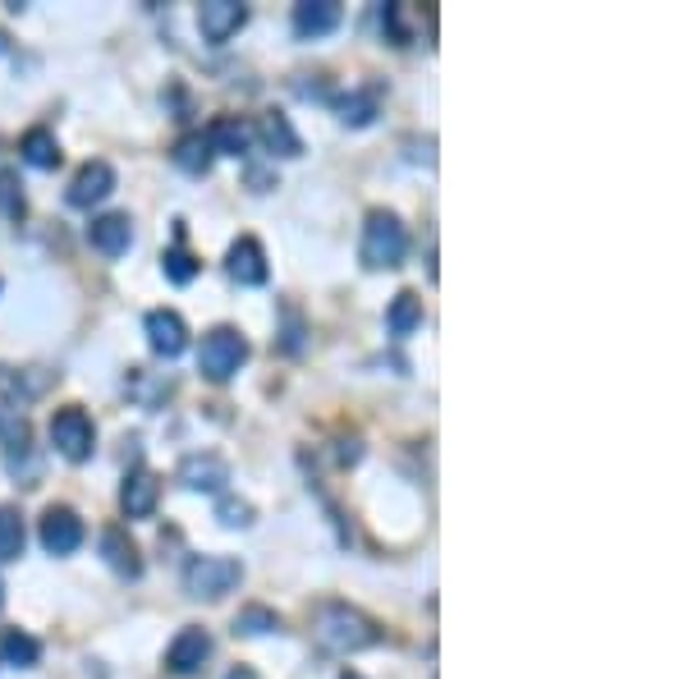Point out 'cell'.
<instances>
[{
	"instance_id": "cb8c5ba5",
	"label": "cell",
	"mask_w": 688,
	"mask_h": 679,
	"mask_svg": "<svg viewBox=\"0 0 688 679\" xmlns=\"http://www.w3.org/2000/svg\"><path fill=\"white\" fill-rule=\"evenodd\" d=\"M0 656H5L10 666H37L41 643L33 639V633H24V629H5V633H0Z\"/></svg>"
},
{
	"instance_id": "7a4b0ae2",
	"label": "cell",
	"mask_w": 688,
	"mask_h": 679,
	"mask_svg": "<svg viewBox=\"0 0 688 679\" xmlns=\"http://www.w3.org/2000/svg\"><path fill=\"white\" fill-rule=\"evenodd\" d=\"M405 253H409V230H405V221H399L395 211L376 207V211L367 216V226H363V262H367L372 271H390V267H399V262H405Z\"/></svg>"
},
{
	"instance_id": "30bf717a",
	"label": "cell",
	"mask_w": 688,
	"mask_h": 679,
	"mask_svg": "<svg viewBox=\"0 0 688 679\" xmlns=\"http://www.w3.org/2000/svg\"><path fill=\"white\" fill-rule=\"evenodd\" d=\"M180 482L189 492H226V482H230V464L220 454H184V464H180Z\"/></svg>"
},
{
	"instance_id": "484cf974",
	"label": "cell",
	"mask_w": 688,
	"mask_h": 679,
	"mask_svg": "<svg viewBox=\"0 0 688 679\" xmlns=\"http://www.w3.org/2000/svg\"><path fill=\"white\" fill-rule=\"evenodd\" d=\"M0 216H5V221H24V216H28L24 184H19L14 170H0Z\"/></svg>"
},
{
	"instance_id": "8fae6325",
	"label": "cell",
	"mask_w": 688,
	"mask_h": 679,
	"mask_svg": "<svg viewBox=\"0 0 688 679\" xmlns=\"http://www.w3.org/2000/svg\"><path fill=\"white\" fill-rule=\"evenodd\" d=\"M110 193H116V170H110V161H87L70 180V207H93V203L110 198Z\"/></svg>"
},
{
	"instance_id": "6da1fadb",
	"label": "cell",
	"mask_w": 688,
	"mask_h": 679,
	"mask_svg": "<svg viewBox=\"0 0 688 679\" xmlns=\"http://www.w3.org/2000/svg\"><path fill=\"white\" fill-rule=\"evenodd\" d=\"M313 633H317V643L326 652H363L372 647L376 639H382V629H376L359 606H345V602H326L317 610V620H313Z\"/></svg>"
},
{
	"instance_id": "277c9868",
	"label": "cell",
	"mask_w": 688,
	"mask_h": 679,
	"mask_svg": "<svg viewBox=\"0 0 688 679\" xmlns=\"http://www.w3.org/2000/svg\"><path fill=\"white\" fill-rule=\"evenodd\" d=\"M243 363H249V340H243L234 326H216V331L203 336V349H197V372H203L207 381H230Z\"/></svg>"
},
{
	"instance_id": "4316f807",
	"label": "cell",
	"mask_w": 688,
	"mask_h": 679,
	"mask_svg": "<svg viewBox=\"0 0 688 679\" xmlns=\"http://www.w3.org/2000/svg\"><path fill=\"white\" fill-rule=\"evenodd\" d=\"M340 120L353 124V129L372 124V120H376V87H372V93H349V97H340Z\"/></svg>"
},
{
	"instance_id": "4fadbf2b",
	"label": "cell",
	"mask_w": 688,
	"mask_h": 679,
	"mask_svg": "<svg viewBox=\"0 0 688 679\" xmlns=\"http://www.w3.org/2000/svg\"><path fill=\"white\" fill-rule=\"evenodd\" d=\"M340 19H345V10L336 5V0H303V5H294V33L303 41H313V37L336 33Z\"/></svg>"
},
{
	"instance_id": "d6a6232c",
	"label": "cell",
	"mask_w": 688,
	"mask_h": 679,
	"mask_svg": "<svg viewBox=\"0 0 688 679\" xmlns=\"http://www.w3.org/2000/svg\"><path fill=\"white\" fill-rule=\"evenodd\" d=\"M345 679H359V675H345Z\"/></svg>"
},
{
	"instance_id": "9a60e30c",
	"label": "cell",
	"mask_w": 688,
	"mask_h": 679,
	"mask_svg": "<svg viewBox=\"0 0 688 679\" xmlns=\"http://www.w3.org/2000/svg\"><path fill=\"white\" fill-rule=\"evenodd\" d=\"M157 496H161V482L157 473H147V469H133L124 477V492H120V506L129 519H147L152 510H157Z\"/></svg>"
},
{
	"instance_id": "3957f363",
	"label": "cell",
	"mask_w": 688,
	"mask_h": 679,
	"mask_svg": "<svg viewBox=\"0 0 688 679\" xmlns=\"http://www.w3.org/2000/svg\"><path fill=\"white\" fill-rule=\"evenodd\" d=\"M239 579H243V565L234 556H193L184 565V593L197 602H216L234 593Z\"/></svg>"
},
{
	"instance_id": "f1b7e54d",
	"label": "cell",
	"mask_w": 688,
	"mask_h": 679,
	"mask_svg": "<svg viewBox=\"0 0 688 679\" xmlns=\"http://www.w3.org/2000/svg\"><path fill=\"white\" fill-rule=\"evenodd\" d=\"M216 519L226 523V529H249V523H253V506H249V500L226 496V500L216 506Z\"/></svg>"
},
{
	"instance_id": "5b68a950",
	"label": "cell",
	"mask_w": 688,
	"mask_h": 679,
	"mask_svg": "<svg viewBox=\"0 0 688 679\" xmlns=\"http://www.w3.org/2000/svg\"><path fill=\"white\" fill-rule=\"evenodd\" d=\"M51 446L70 459V464H83V459H93V450H97V427H93V419L79 409V404H70V409H60L56 419H51Z\"/></svg>"
},
{
	"instance_id": "603a6c76",
	"label": "cell",
	"mask_w": 688,
	"mask_h": 679,
	"mask_svg": "<svg viewBox=\"0 0 688 679\" xmlns=\"http://www.w3.org/2000/svg\"><path fill=\"white\" fill-rule=\"evenodd\" d=\"M24 514H19L14 506H0V560H19L24 556Z\"/></svg>"
},
{
	"instance_id": "7402d4cb",
	"label": "cell",
	"mask_w": 688,
	"mask_h": 679,
	"mask_svg": "<svg viewBox=\"0 0 688 679\" xmlns=\"http://www.w3.org/2000/svg\"><path fill=\"white\" fill-rule=\"evenodd\" d=\"M212 143H207V134H184L180 143H174V166L180 170H189V174H207L212 170Z\"/></svg>"
},
{
	"instance_id": "5bb4252c",
	"label": "cell",
	"mask_w": 688,
	"mask_h": 679,
	"mask_svg": "<svg viewBox=\"0 0 688 679\" xmlns=\"http://www.w3.org/2000/svg\"><path fill=\"white\" fill-rule=\"evenodd\" d=\"M87 244H93L97 253H106V257H120L133 244V221H129V216H120V211L97 216V221L87 226Z\"/></svg>"
},
{
	"instance_id": "ac0fdd59",
	"label": "cell",
	"mask_w": 688,
	"mask_h": 679,
	"mask_svg": "<svg viewBox=\"0 0 688 679\" xmlns=\"http://www.w3.org/2000/svg\"><path fill=\"white\" fill-rule=\"evenodd\" d=\"M207 143H212V151H220V157H243V151L253 147V129L234 116H220L207 129Z\"/></svg>"
},
{
	"instance_id": "4dcf8cb0",
	"label": "cell",
	"mask_w": 688,
	"mask_h": 679,
	"mask_svg": "<svg viewBox=\"0 0 688 679\" xmlns=\"http://www.w3.org/2000/svg\"><path fill=\"white\" fill-rule=\"evenodd\" d=\"M10 51V41H5V33H0V56H5Z\"/></svg>"
},
{
	"instance_id": "d4e9b609",
	"label": "cell",
	"mask_w": 688,
	"mask_h": 679,
	"mask_svg": "<svg viewBox=\"0 0 688 679\" xmlns=\"http://www.w3.org/2000/svg\"><path fill=\"white\" fill-rule=\"evenodd\" d=\"M280 629V616L271 606H243L239 616H234V633H243V639H257V633H276Z\"/></svg>"
},
{
	"instance_id": "1f68e13d",
	"label": "cell",
	"mask_w": 688,
	"mask_h": 679,
	"mask_svg": "<svg viewBox=\"0 0 688 679\" xmlns=\"http://www.w3.org/2000/svg\"><path fill=\"white\" fill-rule=\"evenodd\" d=\"M0 606H5V587H0Z\"/></svg>"
},
{
	"instance_id": "d6986e66",
	"label": "cell",
	"mask_w": 688,
	"mask_h": 679,
	"mask_svg": "<svg viewBox=\"0 0 688 679\" xmlns=\"http://www.w3.org/2000/svg\"><path fill=\"white\" fill-rule=\"evenodd\" d=\"M257 138L266 143V151H276V157H299V151H303V143H299V134H294V124L285 120L280 111L262 116V124H257Z\"/></svg>"
},
{
	"instance_id": "8992f818",
	"label": "cell",
	"mask_w": 688,
	"mask_h": 679,
	"mask_svg": "<svg viewBox=\"0 0 688 679\" xmlns=\"http://www.w3.org/2000/svg\"><path fill=\"white\" fill-rule=\"evenodd\" d=\"M41 546H47L51 556H74L83 546V519L70 506H51L41 514Z\"/></svg>"
},
{
	"instance_id": "f546056e",
	"label": "cell",
	"mask_w": 688,
	"mask_h": 679,
	"mask_svg": "<svg viewBox=\"0 0 688 679\" xmlns=\"http://www.w3.org/2000/svg\"><path fill=\"white\" fill-rule=\"evenodd\" d=\"M226 679H257V670H249V666H234Z\"/></svg>"
},
{
	"instance_id": "9c48e42d",
	"label": "cell",
	"mask_w": 688,
	"mask_h": 679,
	"mask_svg": "<svg viewBox=\"0 0 688 679\" xmlns=\"http://www.w3.org/2000/svg\"><path fill=\"white\" fill-rule=\"evenodd\" d=\"M147 340H152V349H157L161 359H180L184 349H189V326H184L180 313L152 308L147 313Z\"/></svg>"
},
{
	"instance_id": "ffe728a7",
	"label": "cell",
	"mask_w": 688,
	"mask_h": 679,
	"mask_svg": "<svg viewBox=\"0 0 688 679\" xmlns=\"http://www.w3.org/2000/svg\"><path fill=\"white\" fill-rule=\"evenodd\" d=\"M386 326H390V336H413L418 326H423V299H418L413 290H399L390 299V308H386Z\"/></svg>"
},
{
	"instance_id": "ba28073f",
	"label": "cell",
	"mask_w": 688,
	"mask_h": 679,
	"mask_svg": "<svg viewBox=\"0 0 688 679\" xmlns=\"http://www.w3.org/2000/svg\"><path fill=\"white\" fill-rule=\"evenodd\" d=\"M207 656H212V633L197 629V625H189V629H180V639L170 643L166 666H170L174 675H197V670L207 666Z\"/></svg>"
},
{
	"instance_id": "e0dca14e",
	"label": "cell",
	"mask_w": 688,
	"mask_h": 679,
	"mask_svg": "<svg viewBox=\"0 0 688 679\" xmlns=\"http://www.w3.org/2000/svg\"><path fill=\"white\" fill-rule=\"evenodd\" d=\"M226 267L239 284H266V253H262L257 239H239L226 257Z\"/></svg>"
},
{
	"instance_id": "7c38bea8",
	"label": "cell",
	"mask_w": 688,
	"mask_h": 679,
	"mask_svg": "<svg viewBox=\"0 0 688 679\" xmlns=\"http://www.w3.org/2000/svg\"><path fill=\"white\" fill-rule=\"evenodd\" d=\"M5 469H10L14 482H24V487H37V482H41V459H37V446H33V432H28L24 423L10 432Z\"/></svg>"
},
{
	"instance_id": "44dd1931",
	"label": "cell",
	"mask_w": 688,
	"mask_h": 679,
	"mask_svg": "<svg viewBox=\"0 0 688 679\" xmlns=\"http://www.w3.org/2000/svg\"><path fill=\"white\" fill-rule=\"evenodd\" d=\"M19 151H24V161L37 166V170H56L60 166V143L51 129H28L24 143H19Z\"/></svg>"
},
{
	"instance_id": "52a82bcc",
	"label": "cell",
	"mask_w": 688,
	"mask_h": 679,
	"mask_svg": "<svg viewBox=\"0 0 688 679\" xmlns=\"http://www.w3.org/2000/svg\"><path fill=\"white\" fill-rule=\"evenodd\" d=\"M243 24H249V5H239V0H207V5L197 10V28H203V37L212 47L230 41Z\"/></svg>"
},
{
	"instance_id": "83f0119b",
	"label": "cell",
	"mask_w": 688,
	"mask_h": 679,
	"mask_svg": "<svg viewBox=\"0 0 688 679\" xmlns=\"http://www.w3.org/2000/svg\"><path fill=\"white\" fill-rule=\"evenodd\" d=\"M161 267H166V280H174V284H189V280L197 276V262H193L189 248H170V253L161 257Z\"/></svg>"
},
{
	"instance_id": "2e32d148",
	"label": "cell",
	"mask_w": 688,
	"mask_h": 679,
	"mask_svg": "<svg viewBox=\"0 0 688 679\" xmlns=\"http://www.w3.org/2000/svg\"><path fill=\"white\" fill-rule=\"evenodd\" d=\"M101 556H106V565L116 569V574H124V579H138V574H143V556H138V546L129 542L124 529H106V533H101Z\"/></svg>"
}]
</instances>
